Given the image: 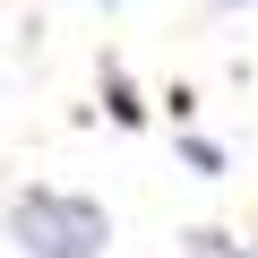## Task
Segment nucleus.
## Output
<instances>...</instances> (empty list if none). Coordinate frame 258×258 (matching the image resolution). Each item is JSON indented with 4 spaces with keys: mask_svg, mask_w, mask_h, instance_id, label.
<instances>
[{
    "mask_svg": "<svg viewBox=\"0 0 258 258\" xmlns=\"http://www.w3.org/2000/svg\"><path fill=\"white\" fill-rule=\"evenodd\" d=\"M9 232L26 241V258H103L112 215L95 198H60V189H26L9 207Z\"/></svg>",
    "mask_w": 258,
    "mask_h": 258,
    "instance_id": "1",
    "label": "nucleus"
},
{
    "mask_svg": "<svg viewBox=\"0 0 258 258\" xmlns=\"http://www.w3.org/2000/svg\"><path fill=\"white\" fill-rule=\"evenodd\" d=\"M181 164H189V172H224V155H215L207 138H181Z\"/></svg>",
    "mask_w": 258,
    "mask_h": 258,
    "instance_id": "2",
    "label": "nucleus"
}]
</instances>
